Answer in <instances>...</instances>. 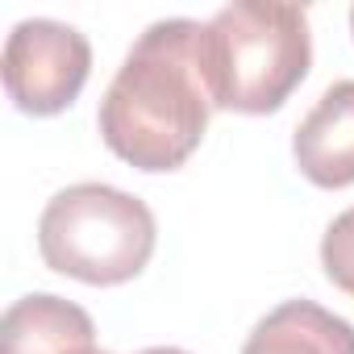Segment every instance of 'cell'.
<instances>
[{
	"label": "cell",
	"mask_w": 354,
	"mask_h": 354,
	"mask_svg": "<svg viewBox=\"0 0 354 354\" xmlns=\"http://www.w3.org/2000/svg\"><path fill=\"white\" fill-rule=\"evenodd\" d=\"M213 109L205 26L167 17L129 46L100 100L96 125L121 162L138 171H175L201 146Z\"/></svg>",
	"instance_id": "1"
},
{
	"label": "cell",
	"mask_w": 354,
	"mask_h": 354,
	"mask_svg": "<svg viewBox=\"0 0 354 354\" xmlns=\"http://www.w3.org/2000/svg\"><path fill=\"white\" fill-rule=\"evenodd\" d=\"M313 63L308 13L300 5L238 0L205 21V71L213 104L230 113H275Z\"/></svg>",
	"instance_id": "2"
},
{
	"label": "cell",
	"mask_w": 354,
	"mask_h": 354,
	"mask_svg": "<svg viewBox=\"0 0 354 354\" xmlns=\"http://www.w3.org/2000/svg\"><path fill=\"white\" fill-rule=\"evenodd\" d=\"M154 213L113 184H71L38 221L42 263L92 288L129 283L154 254Z\"/></svg>",
	"instance_id": "3"
},
{
	"label": "cell",
	"mask_w": 354,
	"mask_h": 354,
	"mask_svg": "<svg viewBox=\"0 0 354 354\" xmlns=\"http://www.w3.org/2000/svg\"><path fill=\"white\" fill-rule=\"evenodd\" d=\"M5 92L30 117L63 113L88 84L92 46L75 26L30 17L5 42Z\"/></svg>",
	"instance_id": "4"
},
{
	"label": "cell",
	"mask_w": 354,
	"mask_h": 354,
	"mask_svg": "<svg viewBox=\"0 0 354 354\" xmlns=\"http://www.w3.org/2000/svg\"><path fill=\"white\" fill-rule=\"evenodd\" d=\"M292 154L300 175L317 188L354 184V80L325 88L317 109L296 125Z\"/></svg>",
	"instance_id": "5"
},
{
	"label": "cell",
	"mask_w": 354,
	"mask_h": 354,
	"mask_svg": "<svg viewBox=\"0 0 354 354\" xmlns=\"http://www.w3.org/2000/svg\"><path fill=\"white\" fill-rule=\"evenodd\" d=\"M92 317L50 292H34L9 304L0 321V354H92Z\"/></svg>",
	"instance_id": "6"
},
{
	"label": "cell",
	"mask_w": 354,
	"mask_h": 354,
	"mask_svg": "<svg viewBox=\"0 0 354 354\" xmlns=\"http://www.w3.org/2000/svg\"><path fill=\"white\" fill-rule=\"evenodd\" d=\"M242 354H354V325L313 300H288L250 329Z\"/></svg>",
	"instance_id": "7"
},
{
	"label": "cell",
	"mask_w": 354,
	"mask_h": 354,
	"mask_svg": "<svg viewBox=\"0 0 354 354\" xmlns=\"http://www.w3.org/2000/svg\"><path fill=\"white\" fill-rule=\"evenodd\" d=\"M321 267L329 283H337L346 296H354V209L333 217V225L321 238Z\"/></svg>",
	"instance_id": "8"
},
{
	"label": "cell",
	"mask_w": 354,
	"mask_h": 354,
	"mask_svg": "<svg viewBox=\"0 0 354 354\" xmlns=\"http://www.w3.org/2000/svg\"><path fill=\"white\" fill-rule=\"evenodd\" d=\"M138 354H188V350H180V346H150V350H138Z\"/></svg>",
	"instance_id": "9"
},
{
	"label": "cell",
	"mask_w": 354,
	"mask_h": 354,
	"mask_svg": "<svg viewBox=\"0 0 354 354\" xmlns=\"http://www.w3.org/2000/svg\"><path fill=\"white\" fill-rule=\"evenodd\" d=\"M350 30H354V9H350Z\"/></svg>",
	"instance_id": "10"
},
{
	"label": "cell",
	"mask_w": 354,
	"mask_h": 354,
	"mask_svg": "<svg viewBox=\"0 0 354 354\" xmlns=\"http://www.w3.org/2000/svg\"><path fill=\"white\" fill-rule=\"evenodd\" d=\"M92 354H109V350H92Z\"/></svg>",
	"instance_id": "11"
}]
</instances>
